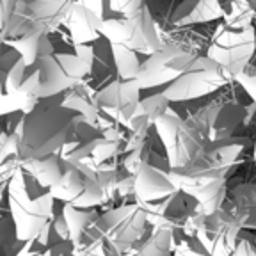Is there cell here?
I'll return each instance as SVG.
<instances>
[{
    "mask_svg": "<svg viewBox=\"0 0 256 256\" xmlns=\"http://www.w3.org/2000/svg\"><path fill=\"white\" fill-rule=\"evenodd\" d=\"M254 238H256V233H254Z\"/></svg>",
    "mask_w": 256,
    "mask_h": 256,
    "instance_id": "12",
    "label": "cell"
},
{
    "mask_svg": "<svg viewBox=\"0 0 256 256\" xmlns=\"http://www.w3.org/2000/svg\"><path fill=\"white\" fill-rule=\"evenodd\" d=\"M254 164H256V148H254Z\"/></svg>",
    "mask_w": 256,
    "mask_h": 256,
    "instance_id": "11",
    "label": "cell"
},
{
    "mask_svg": "<svg viewBox=\"0 0 256 256\" xmlns=\"http://www.w3.org/2000/svg\"><path fill=\"white\" fill-rule=\"evenodd\" d=\"M8 184H9V180L8 182H0V204H2V200H4V192H6Z\"/></svg>",
    "mask_w": 256,
    "mask_h": 256,
    "instance_id": "9",
    "label": "cell"
},
{
    "mask_svg": "<svg viewBox=\"0 0 256 256\" xmlns=\"http://www.w3.org/2000/svg\"><path fill=\"white\" fill-rule=\"evenodd\" d=\"M64 92L59 102L57 94L34 102V107L24 114L16 146V160L20 164L54 155L73 140L82 116L62 104Z\"/></svg>",
    "mask_w": 256,
    "mask_h": 256,
    "instance_id": "1",
    "label": "cell"
},
{
    "mask_svg": "<svg viewBox=\"0 0 256 256\" xmlns=\"http://www.w3.org/2000/svg\"><path fill=\"white\" fill-rule=\"evenodd\" d=\"M176 190H178V187L168 178V171H160L146 162H142L136 171L134 194H136L137 204L142 210L166 200Z\"/></svg>",
    "mask_w": 256,
    "mask_h": 256,
    "instance_id": "3",
    "label": "cell"
},
{
    "mask_svg": "<svg viewBox=\"0 0 256 256\" xmlns=\"http://www.w3.org/2000/svg\"><path fill=\"white\" fill-rule=\"evenodd\" d=\"M62 256H75L73 252H66V254H62Z\"/></svg>",
    "mask_w": 256,
    "mask_h": 256,
    "instance_id": "10",
    "label": "cell"
},
{
    "mask_svg": "<svg viewBox=\"0 0 256 256\" xmlns=\"http://www.w3.org/2000/svg\"><path fill=\"white\" fill-rule=\"evenodd\" d=\"M254 232H246L242 230L240 235L236 236L235 248H233L232 254L230 256H256V238H254Z\"/></svg>",
    "mask_w": 256,
    "mask_h": 256,
    "instance_id": "8",
    "label": "cell"
},
{
    "mask_svg": "<svg viewBox=\"0 0 256 256\" xmlns=\"http://www.w3.org/2000/svg\"><path fill=\"white\" fill-rule=\"evenodd\" d=\"M136 256H172V233L168 230H156L140 246Z\"/></svg>",
    "mask_w": 256,
    "mask_h": 256,
    "instance_id": "6",
    "label": "cell"
},
{
    "mask_svg": "<svg viewBox=\"0 0 256 256\" xmlns=\"http://www.w3.org/2000/svg\"><path fill=\"white\" fill-rule=\"evenodd\" d=\"M224 16L219 0H180L171 11V24L176 27L208 24Z\"/></svg>",
    "mask_w": 256,
    "mask_h": 256,
    "instance_id": "4",
    "label": "cell"
},
{
    "mask_svg": "<svg viewBox=\"0 0 256 256\" xmlns=\"http://www.w3.org/2000/svg\"><path fill=\"white\" fill-rule=\"evenodd\" d=\"M110 48H112V59H114L116 72L124 80H136L140 66V60L136 57V52L120 43H110Z\"/></svg>",
    "mask_w": 256,
    "mask_h": 256,
    "instance_id": "5",
    "label": "cell"
},
{
    "mask_svg": "<svg viewBox=\"0 0 256 256\" xmlns=\"http://www.w3.org/2000/svg\"><path fill=\"white\" fill-rule=\"evenodd\" d=\"M148 226L146 212L139 204H123L100 214V228L107 242L108 256H121L144 236Z\"/></svg>",
    "mask_w": 256,
    "mask_h": 256,
    "instance_id": "2",
    "label": "cell"
},
{
    "mask_svg": "<svg viewBox=\"0 0 256 256\" xmlns=\"http://www.w3.org/2000/svg\"><path fill=\"white\" fill-rule=\"evenodd\" d=\"M172 256H212L196 235H182L172 240Z\"/></svg>",
    "mask_w": 256,
    "mask_h": 256,
    "instance_id": "7",
    "label": "cell"
}]
</instances>
